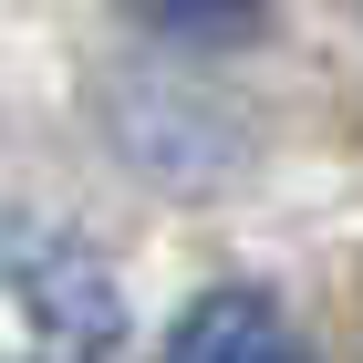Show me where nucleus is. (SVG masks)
<instances>
[{
  "label": "nucleus",
  "mask_w": 363,
  "mask_h": 363,
  "mask_svg": "<svg viewBox=\"0 0 363 363\" xmlns=\"http://www.w3.org/2000/svg\"><path fill=\"white\" fill-rule=\"evenodd\" d=\"M145 21L167 31V42H187V52H218V42H250L259 21H270V0H135Z\"/></svg>",
  "instance_id": "7ed1b4c3"
},
{
  "label": "nucleus",
  "mask_w": 363,
  "mask_h": 363,
  "mask_svg": "<svg viewBox=\"0 0 363 363\" xmlns=\"http://www.w3.org/2000/svg\"><path fill=\"white\" fill-rule=\"evenodd\" d=\"M167 363H311V342L291 333V311L270 291H208L167 333Z\"/></svg>",
  "instance_id": "f03ea898"
},
{
  "label": "nucleus",
  "mask_w": 363,
  "mask_h": 363,
  "mask_svg": "<svg viewBox=\"0 0 363 363\" xmlns=\"http://www.w3.org/2000/svg\"><path fill=\"white\" fill-rule=\"evenodd\" d=\"M125 291L84 228L0 208V363H125Z\"/></svg>",
  "instance_id": "f257e3e1"
}]
</instances>
